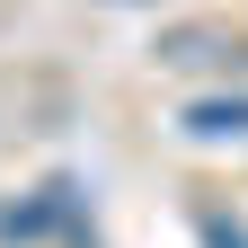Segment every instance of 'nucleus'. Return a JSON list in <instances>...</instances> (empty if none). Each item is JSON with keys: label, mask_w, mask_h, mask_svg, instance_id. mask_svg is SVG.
Returning <instances> with one entry per match:
<instances>
[{"label": "nucleus", "mask_w": 248, "mask_h": 248, "mask_svg": "<svg viewBox=\"0 0 248 248\" xmlns=\"http://www.w3.org/2000/svg\"><path fill=\"white\" fill-rule=\"evenodd\" d=\"M195 231H204V248H248V231L231 222V213H213V204L195 213Z\"/></svg>", "instance_id": "f03ea898"}, {"label": "nucleus", "mask_w": 248, "mask_h": 248, "mask_svg": "<svg viewBox=\"0 0 248 248\" xmlns=\"http://www.w3.org/2000/svg\"><path fill=\"white\" fill-rule=\"evenodd\" d=\"M186 133L195 142H248V98H195L186 107Z\"/></svg>", "instance_id": "f257e3e1"}]
</instances>
